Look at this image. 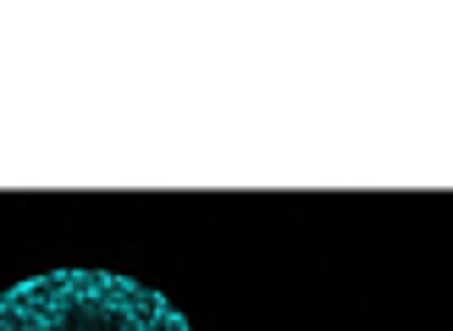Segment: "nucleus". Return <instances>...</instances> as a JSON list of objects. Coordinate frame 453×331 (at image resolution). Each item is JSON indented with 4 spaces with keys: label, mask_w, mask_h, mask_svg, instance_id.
Listing matches in <instances>:
<instances>
[{
    "label": "nucleus",
    "mask_w": 453,
    "mask_h": 331,
    "mask_svg": "<svg viewBox=\"0 0 453 331\" xmlns=\"http://www.w3.org/2000/svg\"><path fill=\"white\" fill-rule=\"evenodd\" d=\"M0 331H194V326L133 276L44 271L0 293Z\"/></svg>",
    "instance_id": "nucleus-1"
}]
</instances>
